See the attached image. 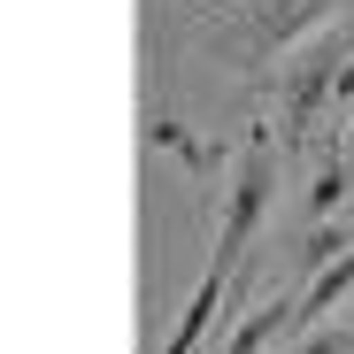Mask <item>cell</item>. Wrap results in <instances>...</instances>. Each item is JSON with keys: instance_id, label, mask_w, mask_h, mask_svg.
Segmentation results:
<instances>
[{"instance_id": "1", "label": "cell", "mask_w": 354, "mask_h": 354, "mask_svg": "<svg viewBox=\"0 0 354 354\" xmlns=\"http://www.w3.org/2000/svg\"><path fill=\"white\" fill-rule=\"evenodd\" d=\"M262 208H270V131H254V139H247V154H239V177H231V201H223V231H216V262H208V270L239 277V262H247V239H254Z\"/></svg>"}, {"instance_id": "2", "label": "cell", "mask_w": 354, "mask_h": 354, "mask_svg": "<svg viewBox=\"0 0 354 354\" xmlns=\"http://www.w3.org/2000/svg\"><path fill=\"white\" fill-rule=\"evenodd\" d=\"M346 54H354V24L308 39V54H301V62H292V77H285V139H308V124L324 115V93H339Z\"/></svg>"}, {"instance_id": "3", "label": "cell", "mask_w": 354, "mask_h": 354, "mask_svg": "<svg viewBox=\"0 0 354 354\" xmlns=\"http://www.w3.org/2000/svg\"><path fill=\"white\" fill-rule=\"evenodd\" d=\"M223 292H231V277H223V270H208V277H201V292L185 301V316H177V331L162 339V354H193V346L208 339V324L223 316Z\"/></svg>"}, {"instance_id": "4", "label": "cell", "mask_w": 354, "mask_h": 354, "mask_svg": "<svg viewBox=\"0 0 354 354\" xmlns=\"http://www.w3.org/2000/svg\"><path fill=\"white\" fill-rule=\"evenodd\" d=\"M346 292H354V247L339 254V262H324L316 277H308V292H301V308H292V324H324L339 301H346Z\"/></svg>"}, {"instance_id": "5", "label": "cell", "mask_w": 354, "mask_h": 354, "mask_svg": "<svg viewBox=\"0 0 354 354\" xmlns=\"http://www.w3.org/2000/svg\"><path fill=\"white\" fill-rule=\"evenodd\" d=\"M324 16H331V0H277V8L262 16V31H254V46H285V39H308Z\"/></svg>"}, {"instance_id": "6", "label": "cell", "mask_w": 354, "mask_h": 354, "mask_svg": "<svg viewBox=\"0 0 354 354\" xmlns=\"http://www.w3.org/2000/svg\"><path fill=\"white\" fill-rule=\"evenodd\" d=\"M154 139H162V147H169L177 162H185V169H201V177L216 169V147H201V139H193L185 124H177V115H154Z\"/></svg>"}, {"instance_id": "7", "label": "cell", "mask_w": 354, "mask_h": 354, "mask_svg": "<svg viewBox=\"0 0 354 354\" xmlns=\"http://www.w3.org/2000/svg\"><path fill=\"white\" fill-rule=\"evenodd\" d=\"M346 177H354V154L339 147V154L324 162V177H316V216H324V223H331V208H339V201L354 193V185H346Z\"/></svg>"}, {"instance_id": "8", "label": "cell", "mask_w": 354, "mask_h": 354, "mask_svg": "<svg viewBox=\"0 0 354 354\" xmlns=\"http://www.w3.org/2000/svg\"><path fill=\"white\" fill-rule=\"evenodd\" d=\"M277 324H285L277 308H254V316H247L239 331H231V346H223V354H262V346L277 339Z\"/></svg>"}, {"instance_id": "9", "label": "cell", "mask_w": 354, "mask_h": 354, "mask_svg": "<svg viewBox=\"0 0 354 354\" xmlns=\"http://www.w3.org/2000/svg\"><path fill=\"white\" fill-rule=\"evenodd\" d=\"M354 247V231H339V223H316V239H308V254H301V270H324V262H339Z\"/></svg>"}, {"instance_id": "10", "label": "cell", "mask_w": 354, "mask_h": 354, "mask_svg": "<svg viewBox=\"0 0 354 354\" xmlns=\"http://www.w3.org/2000/svg\"><path fill=\"white\" fill-rule=\"evenodd\" d=\"M339 147H346V154H354V124H346V131H339Z\"/></svg>"}, {"instance_id": "11", "label": "cell", "mask_w": 354, "mask_h": 354, "mask_svg": "<svg viewBox=\"0 0 354 354\" xmlns=\"http://www.w3.org/2000/svg\"><path fill=\"white\" fill-rule=\"evenodd\" d=\"M208 8H239V0H208Z\"/></svg>"}]
</instances>
